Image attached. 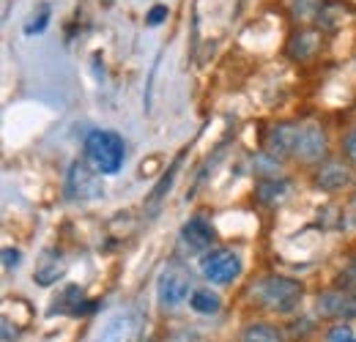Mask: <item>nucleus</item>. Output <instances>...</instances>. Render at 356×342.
I'll return each instance as SVG.
<instances>
[{
    "mask_svg": "<svg viewBox=\"0 0 356 342\" xmlns=\"http://www.w3.org/2000/svg\"><path fill=\"white\" fill-rule=\"evenodd\" d=\"M305 299V285L299 279L282 277V274H268L261 277L252 288V301L277 315H291Z\"/></svg>",
    "mask_w": 356,
    "mask_h": 342,
    "instance_id": "obj_1",
    "label": "nucleus"
},
{
    "mask_svg": "<svg viewBox=\"0 0 356 342\" xmlns=\"http://www.w3.org/2000/svg\"><path fill=\"white\" fill-rule=\"evenodd\" d=\"M86 162L102 175H115L127 162V142L118 131H90L86 137Z\"/></svg>",
    "mask_w": 356,
    "mask_h": 342,
    "instance_id": "obj_2",
    "label": "nucleus"
},
{
    "mask_svg": "<svg viewBox=\"0 0 356 342\" xmlns=\"http://www.w3.org/2000/svg\"><path fill=\"white\" fill-rule=\"evenodd\" d=\"M192 279L186 271H181L178 266H170L159 274V282H156V299L162 309H176L186 299H192Z\"/></svg>",
    "mask_w": 356,
    "mask_h": 342,
    "instance_id": "obj_3",
    "label": "nucleus"
},
{
    "mask_svg": "<svg viewBox=\"0 0 356 342\" xmlns=\"http://www.w3.org/2000/svg\"><path fill=\"white\" fill-rule=\"evenodd\" d=\"M200 271H203V277L209 279V282H214V285H227V282H233V279H238L241 277V257L236 255L233 250H209L203 260H200Z\"/></svg>",
    "mask_w": 356,
    "mask_h": 342,
    "instance_id": "obj_4",
    "label": "nucleus"
},
{
    "mask_svg": "<svg viewBox=\"0 0 356 342\" xmlns=\"http://www.w3.org/2000/svg\"><path fill=\"white\" fill-rule=\"evenodd\" d=\"M299 134H302L299 121H280V124H274L266 131L264 148L274 159H293L296 156V145H299Z\"/></svg>",
    "mask_w": 356,
    "mask_h": 342,
    "instance_id": "obj_5",
    "label": "nucleus"
},
{
    "mask_svg": "<svg viewBox=\"0 0 356 342\" xmlns=\"http://www.w3.org/2000/svg\"><path fill=\"white\" fill-rule=\"evenodd\" d=\"M315 312L318 318L326 320H354L356 318V293L354 291H326L315 301Z\"/></svg>",
    "mask_w": 356,
    "mask_h": 342,
    "instance_id": "obj_6",
    "label": "nucleus"
},
{
    "mask_svg": "<svg viewBox=\"0 0 356 342\" xmlns=\"http://www.w3.org/2000/svg\"><path fill=\"white\" fill-rule=\"evenodd\" d=\"M102 172L93 170L88 162H74L69 168V195L74 200H96L104 195V184L99 178Z\"/></svg>",
    "mask_w": 356,
    "mask_h": 342,
    "instance_id": "obj_7",
    "label": "nucleus"
},
{
    "mask_svg": "<svg viewBox=\"0 0 356 342\" xmlns=\"http://www.w3.org/2000/svg\"><path fill=\"white\" fill-rule=\"evenodd\" d=\"M326 151H329V137L323 127L318 124H302V134H299V145H296V162H305V165H312V162H321L326 159Z\"/></svg>",
    "mask_w": 356,
    "mask_h": 342,
    "instance_id": "obj_8",
    "label": "nucleus"
},
{
    "mask_svg": "<svg viewBox=\"0 0 356 342\" xmlns=\"http://www.w3.org/2000/svg\"><path fill=\"white\" fill-rule=\"evenodd\" d=\"M312 184H315V189L334 195V192H343V189H348L354 184V170L348 165H343V162L329 159V162H323L318 170L312 172Z\"/></svg>",
    "mask_w": 356,
    "mask_h": 342,
    "instance_id": "obj_9",
    "label": "nucleus"
},
{
    "mask_svg": "<svg viewBox=\"0 0 356 342\" xmlns=\"http://www.w3.org/2000/svg\"><path fill=\"white\" fill-rule=\"evenodd\" d=\"M321 47H323V31H321V28H299V31L288 39L285 52H288L291 60L305 63V60H310V58H315V55L321 52Z\"/></svg>",
    "mask_w": 356,
    "mask_h": 342,
    "instance_id": "obj_10",
    "label": "nucleus"
},
{
    "mask_svg": "<svg viewBox=\"0 0 356 342\" xmlns=\"http://www.w3.org/2000/svg\"><path fill=\"white\" fill-rule=\"evenodd\" d=\"M214 238H217V233H214L211 222L203 219V216H195V219H189L181 227V244L189 252H209L211 244H214Z\"/></svg>",
    "mask_w": 356,
    "mask_h": 342,
    "instance_id": "obj_11",
    "label": "nucleus"
},
{
    "mask_svg": "<svg viewBox=\"0 0 356 342\" xmlns=\"http://www.w3.org/2000/svg\"><path fill=\"white\" fill-rule=\"evenodd\" d=\"M291 195V181H285V178H277V175H266V178H261L258 184H255V197H258V203H264V206H280V203H285V197Z\"/></svg>",
    "mask_w": 356,
    "mask_h": 342,
    "instance_id": "obj_12",
    "label": "nucleus"
},
{
    "mask_svg": "<svg viewBox=\"0 0 356 342\" xmlns=\"http://www.w3.org/2000/svg\"><path fill=\"white\" fill-rule=\"evenodd\" d=\"M129 332H132V315L129 312H118L104 323V329L99 332L96 342H127Z\"/></svg>",
    "mask_w": 356,
    "mask_h": 342,
    "instance_id": "obj_13",
    "label": "nucleus"
},
{
    "mask_svg": "<svg viewBox=\"0 0 356 342\" xmlns=\"http://www.w3.org/2000/svg\"><path fill=\"white\" fill-rule=\"evenodd\" d=\"M189 307H192L197 315H217V312L222 309V299H220L214 291H209V288H197V291L192 293V299H189Z\"/></svg>",
    "mask_w": 356,
    "mask_h": 342,
    "instance_id": "obj_14",
    "label": "nucleus"
},
{
    "mask_svg": "<svg viewBox=\"0 0 356 342\" xmlns=\"http://www.w3.org/2000/svg\"><path fill=\"white\" fill-rule=\"evenodd\" d=\"M326 0H291V14L299 22H318Z\"/></svg>",
    "mask_w": 356,
    "mask_h": 342,
    "instance_id": "obj_15",
    "label": "nucleus"
},
{
    "mask_svg": "<svg viewBox=\"0 0 356 342\" xmlns=\"http://www.w3.org/2000/svg\"><path fill=\"white\" fill-rule=\"evenodd\" d=\"M63 274H66V263H63L60 257H52V260H44V263L36 268V282L49 288V285H55Z\"/></svg>",
    "mask_w": 356,
    "mask_h": 342,
    "instance_id": "obj_16",
    "label": "nucleus"
},
{
    "mask_svg": "<svg viewBox=\"0 0 356 342\" xmlns=\"http://www.w3.org/2000/svg\"><path fill=\"white\" fill-rule=\"evenodd\" d=\"M241 342H282V334L268 323H250L241 334Z\"/></svg>",
    "mask_w": 356,
    "mask_h": 342,
    "instance_id": "obj_17",
    "label": "nucleus"
},
{
    "mask_svg": "<svg viewBox=\"0 0 356 342\" xmlns=\"http://www.w3.org/2000/svg\"><path fill=\"white\" fill-rule=\"evenodd\" d=\"M178 165H181V154L176 156V162L170 165V172H168V178H162V184H159V186L151 192V203H159V200H162V195L170 189V184H173V172L178 170Z\"/></svg>",
    "mask_w": 356,
    "mask_h": 342,
    "instance_id": "obj_18",
    "label": "nucleus"
},
{
    "mask_svg": "<svg viewBox=\"0 0 356 342\" xmlns=\"http://www.w3.org/2000/svg\"><path fill=\"white\" fill-rule=\"evenodd\" d=\"M343 156H346L348 165H356V124L343 137Z\"/></svg>",
    "mask_w": 356,
    "mask_h": 342,
    "instance_id": "obj_19",
    "label": "nucleus"
},
{
    "mask_svg": "<svg viewBox=\"0 0 356 342\" xmlns=\"http://www.w3.org/2000/svg\"><path fill=\"white\" fill-rule=\"evenodd\" d=\"M47 19H49V6H42V8H39V17L33 14L31 25L25 28V33H28V36H33V33H42V31L47 28Z\"/></svg>",
    "mask_w": 356,
    "mask_h": 342,
    "instance_id": "obj_20",
    "label": "nucleus"
},
{
    "mask_svg": "<svg viewBox=\"0 0 356 342\" xmlns=\"http://www.w3.org/2000/svg\"><path fill=\"white\" fill-rule=\"evenodd\" d=\"M337 282H340V288H346V291H354V293H356V260H351V263H348V266L340 271Z\"/></svg>",
    "mask_w": 356,
    "mask_h": 342,
    "instance_id": "obj_21",
    "label": "nucleus"
},
{
    "mask_svg": "<svg viewBox=\"0 0 356 342\" xmlns=\"http://www.w3.org/2000/svg\"><path fill=\"white\" fill-rule=\"evenodd\" d=\"M326 342H356V334L348 326H334V329L326 334Z\"/></svg>",
    "mask_w": 356,
    "mask_h": 342,
    "instance_id": "obj_22",
    "label": "nucleus"
},
{
    "mask_svg": "<svg viewBox=\"0 0 356 342\" xmlns=\"http://www.w3.org/2000/svg\"><path fill=\"white\" fill-rule=\"evenodd\" d=\"M19 260H22V255H19L17 250H11V247H6V250H3V266H6V268H17V266H19Z\"/></svg>",
    "mask_w": 356,
    "mask_h": 342,
    "instance_id": "obj_23",
    "label": "nucleus"
},
{
    "mask_svg": "<svg viewBox=\"0 0 356 342\" xmlns=\"http://www.w3.org/2000/svg\"><path fill=\"white\" fill-rule=\"evenodd\" d=\"M162 17H168V8H165V6H156V8H151V14L145 17V22H148V25H159Z\"/></svg>",
    "mask_w": 356,
    "mask_h": 342,
    "instance_id": "obj_24",
    "label": "nucleus"
}]
</instances>
